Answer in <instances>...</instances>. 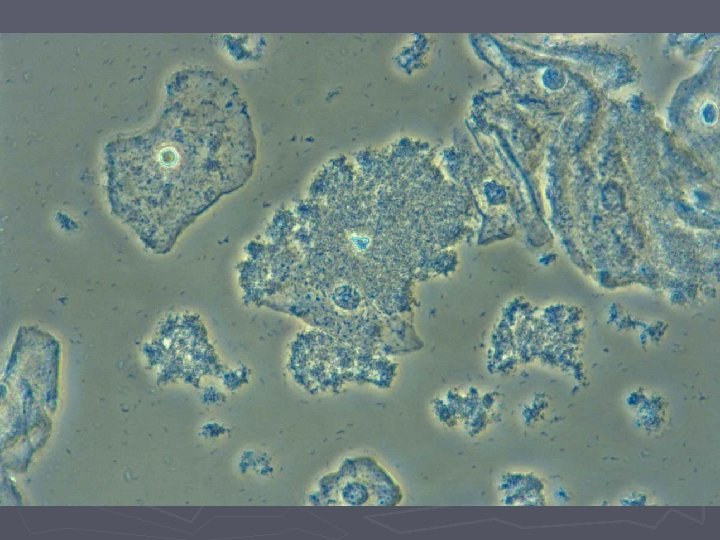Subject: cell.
<instances>
[{
  "label": "cell",
  "instance_id": "6da1fadb",
  "mask_svg": "<svg viewBox=\"0 0 720 540\" xmlns=\"http://www.w3.org/2000/svg\"><path fill=\"white\" fill-rule=\"evenodd\" d=\"M183 73L167 86L158 121L104 149L106 192L113 214L145 247L164 253L194 216L225 189L234 144L224 84Z\"/></svg>",
  "mask_w": 720,
  "mask_h": 540
}]
</instances>
